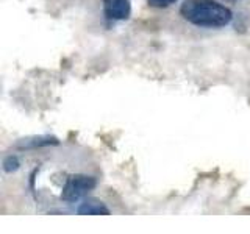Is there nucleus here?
I'll use <instances>...</instances> for the list:
<instances>
[{
  "label": "nucleus",
  "mask_w": 250,
  "mask_h": 234,
  "mask_svg": "<svg viewBox=\"0 0 250 234\" xmlns=\"http://www.w3.org/2000/svg\"><path fill=\"white\" fill-rule=\"evenodd\" d=\"M104 14L109 20H125L131 14L130 0H104Z\"/></svg>",
  "instance_id": "nucleus-3"
},
{
  "label": "nucleus",
  "mask_w": 250,
  "mask_h": 234,
  "mask_svg": "<svg viewBox=\"0 0 250 234\" xmlns=\"http://www.w3.org/2000/svg\"><path fill=\"white\" fill-rule=\"evenodd\" d=\"M58 139L52 136H31L27 139L19 140L14 147L19 150H25V148H38V147H47V145H57Z\"/></svg>",
  "instance_id": "nucleus-5"
},
{
  "label": "nucleus",
  "mask_w": 250,
  "mask_h": 234,
  "mask_svg": "<svg viewBox=\"0 0 250 234\" xmlns=\"http://www.w3.org/2000/svg\"><path fill=\"white\" fill-rule=\"evenodd\" d=\"M175 2L177 0H148V5H152L155 8H166Z\"/></svg>",
  "instance_id": "nucleus-7"
},
{
  "label": "nucleus",
  "mask_w": 250,
  "mask_h": 234,
  "mask_svg": "<svg viewBox=\"0 0 250 234\" xmlns=\"http://www.w3.org/2000/svg\"><path fill=\"white\" fill-rule=\"evenodd\" d=\"M180 14L192 25L205 28L225 27L233 18L230 8L214 0H186L180 8Z\"/></svg>",
  "instance_id": "nucleus-1"
},
{
  "label": "nucleus",
  "mask_w": 250,
  "mask_h": 234,
  "mask_svg": "<svg viewBox=\"0 0 250 234\" xmlns=\"http://www.w3.org/2000/svg\"><path fill=\"white\" fill-rule=\"evenodd\" d=\"M19 169V159L16 158V156H8L3 161V170L5 172H14Z\"/></svg>",
  "instance_id": "nucleus-6"
},
{
  "label": "nucleus",
  "mask_w": 250,
  "mask_h": 234,
  "mask_svg": "<svg viewBox=\"0 0 250 234\" xmlns=\"http://www.w3.org/2000/svg\"><path fill=\"white\" fill-rule=\"evenodd\" d=\"M97 184V179L89 175H72L67 178L61 192V200L66 203H74L88 195Z\"/></svg>",
  "instance_id": "nucleus-2"
},
{
  "label": "nucleus",
  "mask_w": 250,
  "mask_h": 234,
  "mask_svg": "<svg viewBox=\"0 0 250 234\" xmlns=\"http://www.w3.org/2000/svg\"><path fill=\"white\" fill-rule=\"evenodd\" d=\"M77 213L80 215H108L109 209L105 206L104 201L96 200V198H88L78 206Z\"/></svg>",
  "instance_id": "nucleus-4"
}]
</instances>
